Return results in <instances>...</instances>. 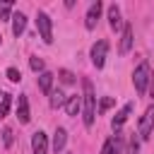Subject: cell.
<instances>
[{"label":"cell","instance_id":"obj_12","mask_svg":"<svg viewBox=\"0 0 154 154\" xmlns=\"http://www.w3.org/2000/svg\"><path fill=\"white\" fill-rule=\"evenodd\" d=\"M38 89L43 91V94H48L51 96V91H53V72H41L38 75Z\"/></svg>","mask_w":154,"mask_h":154},{"label":"cell","instance_id":"obj_5","mask_svg":"<svg viewBox=\"0 0 154 154\" xmlns=\"http://www.w3.org/2000/svg\"><path fill=\"white\" fill-rule=\"evenodd\" d=\"M106 53H108V43H106V41H96V43L91 46V53H89V55H91L94 67L101 70V67L106 65Z\"/></svg>","mask_w":154,"mask_h":154},{"label":"cell","instance_id":"obj_14","mask_svg":"<svg viewBox=\"0 0 154 154\" xmlns=\"http://www.w3.org/2000/svg\"><path fill=\"white\" fill-rule=\"evenodd\" d=\"M108 24H111V29H120V26H123L120 7H118V5H108Z\"/></svg>","mask_w":154,"mask_h":154},{"label":"cell","instance_id":"obj_10","mask_svg":"<svg viewBox=\"0 0 154 154\" xmlns=\"http://www.w3.org/2000/svg\"><path fill=\"white\" fill-rule=\"evenodd\" d=\"M132 41H135V38H132V26H130V24H123V36H120V46H118V51L125 55V53L132 48Z\"/></svg>","mask_w":154,"mask_h":154},{"label":"cell","instance_id":"obj_8","mask_svg":"<svg viewBox=\"0 0 154 154\" xmlns=\"http://www.w3.org/2000/svg\"><path fill=\"white\" fill-rule=\"evenodd\" d=\"M17 118H19V123H29V120H31V111H29V99H26V94H19V99H17Z\"/></svg>","mask_w":154,"mask_h":154},{"label":"cell","instance_id":"obj_17","mask_svg":"<svg viewBox=\"0 0 154 154\" xmlns=\"http://www.w3.org/2000/svg\"><path fill=\"white\" fill-rule=\"evenodd\" d=\"M65 101H67V99H65V94H63L60 89H53V91H51V106H53V108L65 106Z\"/></svg>","mask_w":154,"mask_h":154},{"label":"cell","instance_id":"obj_1","mask_svg":"<svg viewBox=\"0 0 154 154\" xmlns=\"http://www.w3.org/2000/svg\"><path fill=\"white\" fill-rule=\"evenodd\" d=\"M84 87V94H82V108H84V125L91 128L94 125V118H96V94H94V87L89 79L82 82Z\"/></svg>","mask_w":154,"mask_h":154},{"label":"cell","instance_id":"obj_20","mask_svg":"<svg viewBox=\"0 0 154 154\" xmlns=\"http://www.w3.org/2000/svg\"><path fill=\"white\" fill-rule=\"evenodd\" d=\"M10 101H12V96H10V94H2V101H0V118L7 116V111H10Z\"/></svg>","mask_w":154,"mask_h":154},{"label":"cell","instance_id":"obj_9","mask_svg":"<svg viewBox=\"0 0 154 154\" xmlns=\"http://www.w3.org/2000/svg\"><path fill=\"white\" fill-rule=\"evenodd\" d=\"M130 113H132V101H130V103H125V106H123V108H120V111L111 118V128H113V130H118V128H120V125L130 118Z\"/></svg>","mask_w":154,"mask_h":154},{"label":"cell","instance_id":"obj_29","mask_svg":"<svg viewBox=\"0 0 154 154\" xmlns=\"http://www.w3.org/2000/svg\"><path fill=\"white\" fill-rule=\"evenodd\" d=\"M0 38H2V36H0Z\"/></svg>","mask_w":154,"mask_h":154},{"label":"cell","instance_id":"obj_7","mask_svg":"<svg viewBox=\"0 0 154 154\" xmlns=\"http://www.w3.org/2000/svg\"><path fill=\"white\" fill-rule=\"evenodd\" d=\"M31 149L34 154H48V135L43 130H36L31 137Z\"/></svg>","mask_w":154,"mask_h":154},{"label":"cell","instance_id":"obj_11","mask_svg":"<svg viewBox=\"0 0 154 154\" xmlns=\"http://www.w3.org/2000/svg\"><path fill=\"white\" fill-rule=\"evenodd\" d=\"M24 29H26V14L14 12V14H12V34H14V36H22Z\"/></svg>","mask_w":154,"mask_h":154},{"label":"cell","instance_id":"obj_15","mask_svg":"<svg viewBox=\"0 0 154 154\" xmlns=\"http://www.w3.org/2000/svg\"><path fill=\"white\" fill-rule=\"evenodd\" d=\"M79 108H82V96H77V94L67 96V101H65V111H67V116H77Z\"/></svg>","mask_w":154,"mask_h":154},{"label":"cell","instance_id":"obj_22","mask_svg":"<svg viewBox=\"0 0 154 154\" xmlns=\"http://www.w3.org/2000/svg\"><path fill=\"white\" fill-rule=\"evenodd\" d=\"M58 75H60V82H63V84H72V82H75V75H72L70 70H60Z\"/></svg>","mask_w":154,"mask_h":154},{"label":"cell","instance_id":"obj_4","mask_svg":"<svg viewBox=\"0 0 154 154\" xmlns=\"http://www.w3.org/2000/svg\"><path fill=\"white\" fill-rule=\"evenodd\" d=\"M152 130H154V103L144 111V116L140 118V125H137V135L142 137V140H147L149 135H152Z\"/></svg>","mask_w":154,"mask_h":154},{"label":"cell","instance_id":"obj_6","mask_svg":"<svg viewBox=\"0 0 154 154\" xmlns=\"http://www.w3.org/2000/svg\"><path fill=\"white\" fill-rule=\"evenodd\" d=\"M101 10H103V5H101L99 0L89 5L87 14H84V26H87V29H94V26H96V22H99V17H101Z\"/></svg>","mask_w":154,"mask_h":154},{"label":"cell","instance_id":"obj_23","mask_svg":"<svg viewBox=\"0 0 154 154\" xmlns=\"http://www.w3.org/2000/svg\"><path fill=\"white\" fill-rule=\"evenodd\" d=\"M7 79H10V82H19V79H22L19 70H17V67H7Z\"/></svg>","mask_w":154,"mask_h":154},{"label":"cell","instance_id":"obj_13","mask_svg":"<svg viewBox=\"0 0 154 154\" xmlns=\"http://www.w3.org/2000/svg\"><path fill=\"white\" fill-rule=\"evenodd\" d=\"M65 142H67V130L65 128H55V132H53V149L55 152H63L65 149Z\"/></svg>","mask_w":154,"mask_h":154},{"label":"cell","instance_id":"obj_16","mask_svg":"<svg viewBox=\"0 0 154 154\" xmlns=\"http://www.w3.org/2000/svg\"><path fill=\"white\" fill-rule=\"evenodd\" d=\"M29 67H31L36 75L46 72V63H43V58H38V55H31V58H29Z\"/></svg>","mask_w":154,"mask_h":154},{"label":"cell","instance_id":"obj_25","mask_svg":"<svg viewBox=\"0 0 154 154\" xmlns=\"http://www.w3.org/2000/svg\"><path fill=\"white\" fill-rule=\"evenodd\" d=\"M2 142H5V147H10V144H12V130H10V128H5V130H2Z\"/></svg>","mask_w":154,"mask_h":154},{"label":"cell","instance_id":"obj_2","mask_svg":"<svg viewBox=\"0 0 154 154\" xmlns=\"http://www.w3.org/2000/svg\"><path fill=\"white\" fill-rule=\"evenodd\" d=\"M149 77H152V67H149L147 60H142V63L135 67V72H132V84H135V91H137V94H144V91H147Z\"/></svg>","mask_w":154,"mask_h":154},{"label":"cell","instance_id":"obj_3","mask_svg":"<svg viewBox=\"0 0 154 154\" xmlns=\"http://www.w3.org/2000/svg\"><path fill=\"white\" fill-rule=\"evenodd\" d=\"M36 29H38V34H41V38L46 43H53V22H51V17L46 12L36 14Z\"/></svg>","mask_w":154,"mask_h":154},{"label":"cell","instance_id":"obj_26","mask_svg":"<svg viewBox=\"0 0 154 154\" xmlns=\"http://www.w3.org/2000/svg\"><path fill=\"white\" fill-rule=\"evenodd\" d=\"M149 96H152V99H154V75H152V77H149Z\"/></svg>","mask_w":154,"mask_h":154},{"label":"cell","instance_id":"obj_24","mask_svg":"<svg viewBox=\"0 0 154 154\" xmlns=\"http://www.w3.org/2000/svg\"><path fill=\"white\" fill-rule=\"evenodd\" d=\"M137 152H140V140L132 135V137H130V147H128V154H137Z\"/></svg>","mask_w":154,"mask_h":154},{"label":"cell","instance_id":"obj_18","mask_svg":"<svg viewBox=\"0 0 154 154\" xmlns=\"http://www.w3.org/2000/svg\"><path fill=\"white\" fill-rule=\"evenodd\" d=\"M101 154H118V140L116 137H108L101 147Z\"/></svg>","mask_w":154,"mask_h":154},{"label":"cell","instance_id":"obj_19","mask_svg":"<svg viewBox=\"0 0 154 154\" xmlns=\"http://www.w3.org/2000/svg\"><path fill=\"white\" fill-rule=\"evenodd\" d=\"M116 101H113V96H103L101 101H99V108H96V113H106L111 106H113Z\"/></svg>","mask_w":154,"mask_h":154},{"label":"cell","instance_id":"obj_21","mask_svg":"<svg viewBox=\"0 0 154 154\" xmlns=\"http://www.w3.org/2000/svg\"><path fill=\"white\" fill-rule=\"evenodd\" d=\"M12 14V2H0V19H10Z\"/></svg>","mask_w":154,"mask_h":154},{"label":"cell","instance_id":"obj_28","mask_svg":"<svg viewBox=\"0 0 154 154\" xmlns=\"http://www.w3.org/2000/svg\"><path fill=\"white\" fill-rule=\"evenodd\" d=\"M67 154H72V152H67Z\"/></svg>","mask_w":154,"mask_h":154},{"label":"cell","instance_id":"obj_27","mask_svg":"<svg viewBox=\"0 0 154 154\" xmlns=\"http://www.w3.org/2000/svg\"><path fill=\"white\" fill-rule=\"evenodd\" d=\"M2 94H5V91H0V101H2Z\"/></svg>","mask_w":154,"mask_h":154}]
</instances>
